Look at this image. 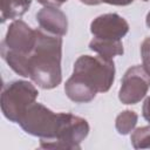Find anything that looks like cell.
Wrapping results in <instances>:
<instances>
[{"label":"cell","instance_id":"1","mask_svg":"<svg viewBox=\"0 0 150 150\" xmlns=\"http://www.w3.org/2000/svg\"><path fill=\"white\" fill-rule=\"evenodd\" d=\"M62 38L38 29V40L32 52L9 68L18 75L29 77L42 89H53L61 83Z\"/></svg>","mask_w":150,"mask_h":150},{"label":"cell","instance_id":"2","mask_svg":"<svg viewBox=\"0 0 150 150\" xmlns=\"http://www.w3.org/2000/svg\"><path fill=\"white\" fill-rule=\"evenodd\" d=\"M115 80L112 60L82 55L74 63L71 76L64 84L68 98L75 103H88L97 93H107Z\"/></svg>","mask_w":150,"mask_h":150},{"label":"cell","instance_id":"3","mask_svg":"<svg viewBox=\"0 0 150 150\" xmlns=\"http://www.w3.org/2000/svg\"><path fill=\"white\" fill-rule=\"evenodd\" d=\"M61 112H53L41 103L34 102L20 118V127L29 135L40 137V145L53 141L59 131Z\"/></svg>","mask_w":150,"mask_h":150},{"label":"cell","instance_id":"4","mask_svg":"<svg viewBox=\"0 0 150 150\" xmlns=\"http://www.w3.org/2000/svg\"><path fill=\"white\" fill-rule=\"evenodd\" d=\"M38 89L28 81H12L4 86L1 93V111L11 122L19 123L26 110L35 102Z\"/></svg>","mask_w":150,"mask_h":150},{"label":"cell","instance_id":"5","mask_svg":"<svg viewBox=\"0 0 150 150\" xmlns=\"http://www.w3.org/2000/svg\"><path fill=\"white\" fill-rule=\"evenodd\" d=\"M89 124L88 122L76 115L69 112H61V123L56 137L42 145V149H66L77 150L80 143L88 136Z\"/></svg>","mask_w":150,"mask_h":150},{"label":"cell","instance_id":"6","mask_svg":"<svg viewBox=\"0 0 150 150\" xmlns=\"http://www.w3.org/2000/svg\"><path fill=\"white\" fill-rule=\"evenodd\" d=\"M150 88V75L143 66L130 67L122 79L118 98L124 104H136L145 97Z\"/></svg>","mask_w":150,"mask_h":150},{"label":"cell","instance_id":"7","mask_svg":"<svg viewBox=\"0 0 150 150\" xmlns=\"http://www.w3.org/2000/svg\"><path fill=\"white\" fill-rule=\"evenodd\" d=\"M90 32L96 39L121 41L129 32V23L116 13H107L91 21Z\"/></svg>","mask_w":150,"mask_h":150},{"label":"cell","instance_id":"8","mask_svg":"<svg viewBox=\"0 0 150 150\" xmlns=\"http://www.w3.org/2000/svg\"><path fill=\"white\" fill-rule=\"evenodd\" d=\"M40 28L53 35L63 36L67 34L68 20L66 14L57 7H45L36 14Z\"/></svg>","mask_w":150,"mask_h":150},{"label":"cell","instance_id":"9","mask_svg":"<svg viewBox=\"0 0 150 150\" xmlns=\"http://www.w3.org/2000/svg\"><path fill=\"white\" fill-rule=\"evenodd\" d=\"M32 0H0L1 22L21 18L30 7Z\"/></svg>","mask_w":150,"mask_h":150},{"label":"cell","instance_id":"10","mask_svg":"<svg viewBox=\"0 0 150 150\" xmlns=\"http://www.w3.org/2000/svg\"><path fill=\"white\" fill-rule=\"evenodd\" d=\"M89 48L96 52L100 56L112 60V57L117 55H122L124 53L122 41H112V40H102L93 38L89 42Z\"/></svg>","mask_w":150,"mask_h":150},{"label":"cell","instance_id":"11","mask_svg":"<svg viewBox=\"0 0 150 150\" xmlns=\"http://www.w3.org/2000/svg\"><path fill=\"white\" fill-rule=\"evenodd\" d=\"M137 114L132 110H124L116 117V130L121 135H127L134 130L137 123Z\"/></svg>","mask_w":150,"mask_h":150},{"label":"cell","instance_id":"12","mask_svg":"<svg viewBox=\"0 0 150 150\" xmlns=\"http://www.w3.org/2000/svg\"><path fill=\"white\" fill-rule=\"evenodd\" d=\"M130 139L135 149H150V125L135 129Z\"/></svg>","mask_w":150,"mask_h":150},{"label":"cell","instance_id":"13","mask_svg":"<svg viewBox=\"0 0 150 150\" xmlns=\"http://www.w3.org/2000/svg\"><path fill=\"white\" fill-rule=\"evenodd\" d=\"M141 55L143 67L146 73L150 75V36H148L141 45Z\"/></svg>","mask_w":150,"mask_h":150},{"label":"cell","instance_id":"14","mask_svg":"<svg viewBox=\"0 0 150 150\" xmlns=\"http://www.w3.org/2000/svg\"><path fill=\"white\" fill-rule=\"evenodd\" d=\"M80 1L86 5H90V6H96L102 2L109 4V5H115V6H127V5H130L134 0H80Z\"/></svg>","mask_w":150,"mask_h":150},{"label":"cell","instance_id":"15","mask_svg":"<svg viewBox=\"0 0 150 150\" xmlns=\"http://www.w3.org/2000/svg\"><path fill=\"white\" fill-rule=\"evenodd\" d=\"M41 5L47 6V7H59L61 5H63L64 2H67L68 0H38Z\"/></svg>","mask_w":150,"mask_h":150},{"label":"cell","instance_id":"16","mask_svg":"<svg viewBox=\"0 0 150 150\" xmlns=\"http://www.w3.org/2000/svg\"><path fill=\"white\" fill-rule=\"evenodd\" d=\"M142 114H143V117L150 123V96L146 97L145 101H144V103H143Z\"/></svg>","mask_w":150,"mask_h":150},{"label":"cell","instance_id":"17","mask_svg":"<svg viewBox=\"0 0 150 150\" xmlns=\"http://www.w3.org/2000/svg\"><path fill=\"white\" fill-rule=\"evenodd\" d=\"M146 26L150 28V12L146 14Z\"/></svg>","mask_w":150,"mask_h":150},{"label":"cell","instance_id":"18","mask_svg":"<svg viewBox=\"0 0 150 150\" xmlns=\"http://www.w3.org/2000/svg\"><path fill=\"white\" fill-rule=\"evenodd\" d=\"M143 1H148V0H143Z\"/></svg>","mask_w":150,"mask_h":150}]
</instances>
